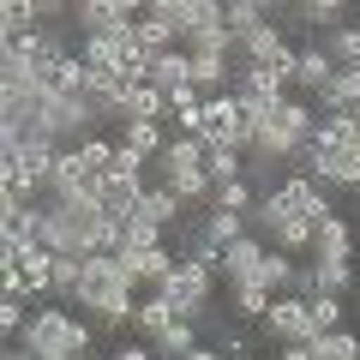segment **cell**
Returning a JSON list of instances; mask_svg holds the SVG:
<instances>
[{
    "label": "cell",
    "instance_id": "6da1fadb",
    "mask_svg": "<svg viewBox=\"0 0 360 360\" xmlns=\"http://www.w3.org/2000/svg\"><path fill=\"white\" fill-rule=\"evenodd\" d=\"M90 342H96V330L84 319H72V312H60V307H37L25 336H18V348L37 354V360H84Z\"/></svg>",
    "mask_w": 360,
    "mask_h": 360
},
{
    "label": "cell",
    "instance_id": "7a4b0ae2",
    "mask_svg": "<svg viewBox=\"0 0 360 360\" xmlns=\"http://www.w3.org/2000/svg\"><path fill=\"white\" fill-rule=\"evenodd\" d=\"M205 156H210L205 139H186V132H180V139H168V150L156 156V162H162V186H174L186 205H205L210 210L217 186H210V174H205Z\"/></svg>",
    "mask_w": 360,
    "mask_h": 360
},
{
    "label": "cell",
    "instance_id": "3957f363",
    "mask_svg": "<svg viewBox=\"0 0 360 360\" xmlns=\"http://www.w3.org/2000/svg\"><path fill=\"white\" fill-rule=\"evenodd\" d=\"M210 288H217V270L210 264H193V258H180L174 270H168L162 283L150 288L156 300H162L174 319H186V324H198V312H205V300H210Z\"/></svg>",
    "mask_w": 360,
    "mask_h": 360
},
{
    "label": "cell",
    "instance_id": "277c9868",
    "mask_svg": "<svg viewBox=\"0 0 360 360\" xmlns=\"http://www.w3.org/2000/svg\"><path fill=\"white\" fill-rule=\"evenodd\" d=\"M144 18V6L139 0H84V6H72V25H78V37L84 42H120L132 25Z\"/></svg>",
    "mask_w": 360,
    "mask_h": 360
},
{
    "label": "cell",
    "instance_id": "5b68a950",
    "mask_svg": "<svg viewBox=\"0 0 360 360\" xmlns=\"http://www.w3.org/2000/svg\"><path fill=\"white\" fill-rule=\"evenodd\" d=\"M0 276H18L30 295L49 300V295H54V252H49V246H18V252H0Z\"/></svg>",
    "mask_w": 360,
    "mask_h": 360
},
{
    "label": "cell",
    "instance_id": "8992f818",
    "mask_svg": "<svg viewBox=\"0 0 360 360\" xmlns=\"http://www.w3.org/2000/svg\"><path fill=\"white\" fill-rule=\"evenodd\" d=\"M234 103H246L252 115H264V108H276L283 96H295L288 90V78H276V72H264V66H240L234 72V90H229Z\"/></svg>",
    "mask_w": 360,
    "mask_h": 360
},
{
    "label": "cell",
    "instance_id": "52a82bcc",
    "mask_svg": "<svg viewBox=\"0 0 360 360\" xmlns=\"http://www.w3.org/2000/svg\"><path fill=\"white\" fill-rule=\"evenodd\" d=\"M264 330L276 336L283 348H300V342H312V319H307V300H295V295H276V307L264 312Z\"/></svg>",
    "mask_w": 360,
    "mask_h": 360
},
{
    "label": "cell",
    "instance_id": "ba28073f",
    "mask_svg": "<svg viewBox=\"0 0 360 360\" xmlns=\"http://www.w3.org/2000/svg\"><path fill=\"white\" fill-rule=\"evenodd\" d=\"M264 252H270V246L258 240V234L234 240L229 252H222V283H229V288H258V270H264Z\"/></svg>",
    "mask_w": 360,
    "mask_h": 360
},
{
    "label": "cell",
    "instance_id": "9c48e42d",
    "mask_svg": "<svg viewBox=\"0 0 360 360\" xmlns=\"http://www.w3.org/2000/svg\"><path fill=\"white\" fill-rule=\"evenodd\" d=\"M144 193H150V186H144V174H108V180H103V193H96V205H103V217L127 222L132 210L144 205Z\"/></svg>",
    "mask_w": 360,
    "mask_h": 360
},
{
    "label": "cell",
    "instance_id": "30bf717a",
    "mask_svg": "<svg viewBox=\"0 0 360 360\" xmlns=\"http://www.w3.org/2000/svg\"><path fill=\"white\" fill-rule=\"evenodd\" d=\"M330 78H336V60L319 49V42H307V49H300V66H295V90L312 103V96H324V90H330Z\"/></svg>",
    "mask_w": 360,
    "mask_h": 360
},
{
    "label": "cell",
    "instance_id": "8fae6325",
    "mask_svg": "<svg viewBox=\"0 0 360 360\" xmlns=\"http://www.w3.org/2000/svg\"><path fill=\"white\" fill-rule=\"evenodd\" d=\"M312 258H324V264H348V258H354V229H348L342 217H324L319 229H312Z\"/></svg>",
    "mask_w": 360,
    "mask_h": 360
},
{
    "label": "cell",
    "instance_id": "7c38bea8",
    "mask_svg": "<svg viewBox=\"0 0 360 360\" xmlns=\"http://www.w3.org/2000/svg\"><path fill=\"white\" fill-rule=\"evenodd\" d=\"M156 246H168V229L139 205L127 222H120V252H156Z\"/></svg>",
    "mask_w": 360,
    "mask_h": 360
},
{
    "label": "cell",
    "instance_id": "4fadbf2b",
    "mask_svg": "<svg viewBox=\"0 0 360 360\" xmlns=\"http://www.w3.org/2000/svg\"><path fill=\"white\" fill-rule=\"evenodd\" d=\"M319 186H360V139L348 150H324L319 156Z\"/></svg>",
    "mask_w": 360,
    "mask_h": 360
},
{
    "label": "cell",
    "instance_id": "5bb4252c",
    "mask_svg": "<svg viewBox=\"0 0 360 360\" xmlns=\"http://www.w3.org/2000/svg\"><path fill=\"white\" fill-rule=\"evenodd\" d=\"M150 84L168 90V96H174V90H186V84H193V54H186V49L156 54V60H150Z\"/></svg>",
    "mask_w": 360,
    "mask_h": 360
},
{
    "label": "cell",
    "instance_id": "9a60e30c",
    "mask_svg": "<svg viewBox=\"0 0 360 360\" xmlns=\"http://www.w3.org/2000/svg\"><path fill=\"white\" fill-rule=\"evenodd\" d=\"M295 283H300V264H295L288 252L270 246V252H264V270H258V288H270V295H295Z\"/></svg>",
    "mask_w": 360,
    "mask_h": 360
},
{
    "label": "cell",
    "instance_id": "2e32d148",
    "mask_svg": "<svg viewBox=\"0 0 360 360\" xmlns=\"http://www.w3.org/2000/svg\"><path fill=\"white\" fill-rule=\"evenodd\" d=\"M354 139H360L354 115H319V127H312V144H319V150H348Z\"/></svg>",
    "mask_w": 360,
    "mask_h": 360
},
{
    "label": "cell",
    "instance_id": "e0dca14e",
    "mask_svg": "<svg viewBox=\"0 0 360 360\" xmlns=\"http://www.w3.org/2000/svg\"><path fill=\"white\" fill-rule=\"evenodd\" d=\"M312 295H336V300H342V295H354V264H324V258H312Z\"/></svg>",
    "mask_w": 360,
    "mask_h": 360
},
{
    "label": "cell",
    "instance_id": "ac0fdd59",
    "mask_svg": "<svg viewBox=\"0 0 360 360\" xmlns=\"http://www.w3.org/2000/svg\"><path fill=\"white\" fill-rule=\"evenodd\" d=\"M193 348H198V324L174 319V324H168V330H162V336L150 342V354H156V360H186Z\"/></svg>",
    "mask_w": 360,
    "mask_h": 360
},
{
    "label": "cell",
    "instance_id": "d6986e66",
    "mask_svg": "<svg viewBox=\"0 0 360 360\" xmlns=\"http://www.w3.org/2000/svg\"><path fill=\"white\" fill-rule=\"evenodd\" d=\"M42 6L37 0H6V6H0V30H6V37H42Z\"/></svg>",
    "mask_w": 360,
    "mask_h": 360
},
{
    "label": "cell",
    "instance_id": "ffe728a7",
    "mask_svg": "<svg viewBox=\"0 0 360 360\" xmlns=\"http://www.w3.org/2000/svg\"><path fill=\"white\" fill-rule=\"evenodd\" d=\"M168 324H174V312H168L156 295H150V300H139V312H132V336H139V342H156Z\"/></svg>",
    "mask_w": 360,
    "mask_h": 360
},
{
    "label": "cell",
    "instance_id": "44dd1931",
    "mask_svg": "<svg viewBox=\"0 0 360 360\" xmlns=\"http://www.w3.org/2000/svg\"><path fill=\"white\" fill-rule=\"evenodd\" d=\"M324 54H330L342 72H360V25H342V30H330L324 37Z\"/></svg>",
    "mask_w": 360,
    "mask_h": 360
},
{
    "label": "cell",
    "instance_id": "7402d4cb",
    "mask_svg": "<svg viewBox=\"0 0 360 360\" xmlns=\"http://www.w3.org/2000/svg\"><path fill=\"white\" fill-rule=\"evenodd\" d=\"M312 360H360V336L354 330H330V336H312L307 342Z\"/></svg>",
    "mask_w": 360,
    "mask_h": 360
},
{
    "label": "cell",
    "instance_id": "603a6c76",
    "mask_svg": "<svg viewBox=\"0 0 360 360\" xmlns=\"http://www.w3.org/2000/svg\"><path fill=\"white\" fill-rule=\"evenodd\" d=\"M229 295H234L229 307H234V319H240V324H252V319L264 324V312L276 307V295H270V288H229Z\"/></svg>",
    "mask_w": 360,
    "mask_h": 360
},
{
    "label": "cell",
    "instance_id": "cb8c5ba5",
    "mask_svg": "<svg viewBox=\"0 0 360 360\" xmlns=\"http://www.w3.org/2000/svg\"><path fill=\"white\" fill-rule=\"evenodd\" d=\"M139 49L150 54V60H156V54H168V49H174V25H162V18H156L150 6H144V18H139Z\"/></svg>",
    "mask_w": 360,
    "mask_h": 360
},
{
    "label": "cell",
    "instance_id": "d4e9b609",
    "mask_svg": "<svg viewBox=\"0 0 360 360\" xmlns=\"http://www.w3.org/2000/svg\"><path fill=\"white\" fill-rule=\"evenodd\" d=\"M205 234L229 252L234 240H246V217H234V210H205Z\"/></svg>",
    "mask_w": 360,
    "mask_h": 360
},
{
    "label": "cell",
    "instance_id": "484cf974",
    "mask_svg": "<svg viewBox=\"0 0 360 360\" xmlns=\"http://www.w3.org/2000/svg\"><path fill=\"white\" fill-rule=\"evenodd\" d=\"M144 210H150V217L162 222V229H174V222H180V210H186V198H180L174 186H150V193H144Z\"/></svg>",
    "mask_w": 360,
    "mask_h": 360
},
{
    "label": "cell",
    "instance_id": "4316f807",
    "mask_svg": "<svg viewBox=\"0 0 360 360\" xmlns=\"http://www.w3.org/2000/svg\"><path fill=\"white\" fill-rule=\"evenodd\" d=\"M307 319H312V330H319V336L342 330V300H336V295H312L307 300Z\"/></svg>",
    "mask_w": 360,
    "mask_h": 360
},
{
    "label": "cell",
    "instance_id": "83f0119b",
    "mask_svg": "<svg viewBox=\"0 0 360 360\" xmlns=\"http://www.w3.org/2000/svg\"><path fill=\"white\" fill-rule=\"evenodd\" d=\"M25 324H30L25 300H6V295H0V330H6V336H25Z\"/></svg>",
    "mask_w": 360,
    "mask_h": 360
},
{
    "label": "cell",
    "instance_id": "f1b7e54d",
    "mask_svg": "<svg viewBox=\"0 0 360 360\" xmlns=\"http://www.w3.org/2000/svg\"><path fill=\"white\" fill-rule=\"evenodd\" d=\"M108 360H156V354H150V342H120Z\"/></svg>",
    "mask_w": 360,
    "mask_h": 360
},
{
    "label": "cell",
    "instance_id": "f546056e",
    "mask_svg": "<svg viewBox=\"0 0 360 360\" xmlns=\"http://www.w3.org/2000/svg\"><path fill=\"white\" fill-rule=\"evenodd\" d=\"M276 360H312V354H307V342H300V348H276Z\"/></svg>",
    "mask_w": 360,
    "mask_h": 360
},
{
    "label": "cell",
    "instance_id": "4dcf8cb0",
    "mask_svg": "<svg viewBox=\"0 0 360 360\" xmlns=\"http://www.w3.org/2000/svg\"><path fill=\"white\" fill-rule=\"evenodd\" d=\"M186 360H222V354H217V348H205V342H198V348H193Z\"/></svg>",
    "mask_w": 360,
    "mask_h": 360
},
{
    "label": "cell",
    "instance_id": "1f68e13d",
    "mask_svg": "<svg viewBox=\"0 0 360 360\" xmlns=\"http://www.w3.org/2000/svg\"><path fill=\"white\" fill-rule=\"evenodd\" d=\"M354 295H360V288H354Z\"/></svg>",
    "mask_w": 360,
    "mask_h": 360
}]
</instances>
